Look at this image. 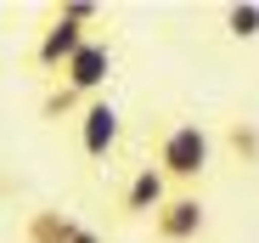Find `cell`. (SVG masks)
<instances>
[{
  "mask_svg": "<svg viewBox=\"0 0 259 243\" xmlns=\"http://www.w3.org/2000/svg\"><path fill=\"white\" fill-rule=\"evenodd\" d=\"M147 164H158L175 192H197L203 176L214 170V136H208V125H197V119H163Z\"/></svg>",
  "mask_w": 259,
  "mask_h": 243,
  "instance_id": "6da1fadb",
  "label": "cell"
},
{
  "mask_svg": "<svg viewBox=\"0 0 259 243\" xmlns=\"http://www.w3.org/2000/svg\"><path fill=\"white\" fill-rule=\"evenodd\" d=\"M73 130H79V153L91 158V164H107L118 153V136H124V113L107 96H96V102H84L73 113Z\"/></svg>",
  "mask_w": 259,
  "mask_h": 243,
  "instance_id": "3957f363",
  "label": "cell"
},
{
  "mask_svg": "<svg viewBox=\"0 0 259 243\" xmlns=\"http://www.w3.org/2000/svg\"><path fill=\"white\" fill-rule=\"evenodd\" d=\"M169 192H175V187L163 181L158 164H136V170L124 176V187H118V221H152Z\"/></svg>",
  "mask_w": 259,
  "mask_h": 243,
  "instance_id": "5b68a950",
  "label": "cell"
},
{
  "mask_svg": "<svg viewBox=\"0 0 259 243\" xmlns=\"http://www.w3.org/2000/svg\"><path fill=\"white\" fill-rule=\"evenodd\" d=\"M68 226H73V215H62V210H34L23 221V243H68Z\"/></svg>",
  "mask_w": 259,
  "mask_h": 243,
  "instance_id": "8992f818",
  "label": "cell"
},
{
  "mask_svg": "<svg viewBox=\"0 0 259 243\" xmlns=\"http://www.w3.org/2000/svg\"><path fill=\"white\" fill-rule=\"evenodd\" d=\"M68 243H102V232L84 226V221H73V226H68Z\"/></svg>",
  "mask_w": 259,
  "mask_h": 243,
  "instance_id": "ba28073f",
  "label": "cell"
},
{
  "mask_svg": "<svg viewBox=\"0 0 259 243\" xmlns=\"http://www.w3.org/2000/svg\"><path fill=\"white\" fill-rule=\"evenodd\" d=\"M203 232H208L203 192H169L163 210L152 215V237H158V243H197Z\"/></svg>",
  "mask_w": 259,
  "mask_h": 243,
  "instance_id": "277c9868",
  "label": "cell"
},
{
  "mask_svg": "<svg viewBox=\"0 0 259 243\" xmlns=\"http://www.w3.org/2000/svg\"><path fill=\"white\" fill-rule=\"evenodd\" d=\"M220 23H226V40H242V46H253V40H259V6H253V0H237V6H226Z\"/></svg>",
  "mask_w": 259,
  "mask_h": 243,
  "instance_id": "52a82bcc",
  "label": "cell"
},
{
  "mask_svg": "<svg viewBox=\"0 0 259 243\" xmlns=\"http://www.w3.org/2000/svg\"><path fill=\"white\" fill-rule=\"evenodd\" d=\"M102 23V12L96 6H84V0H62V6H51V23L39 28V46H34V68H39V79H51L62 74V62L91 40V28Z\"/></svg>",
  "mask_w": 259,
  "mask_h": 243,
  "instance_id": "7a4b0ae2",
  "label": "cell"
}]
</instances>
